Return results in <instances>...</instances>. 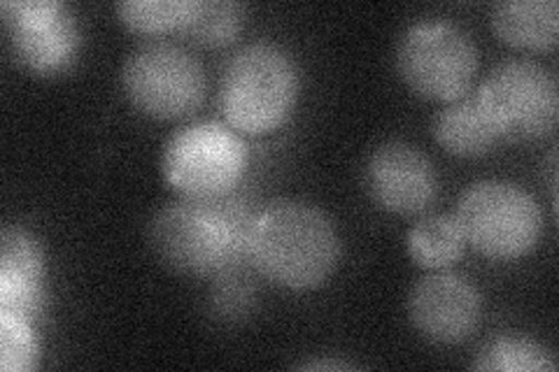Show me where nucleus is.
Listing matches in <instances>:
<instances>
[{
    "label": "nucleus",
    "mask_w": 559,
    "mask_h": 372,
    "mask_svg": "<svg viewBox=\"0 0 559 372\" xmlns=\"http://www.w3.org/2000/svg\"><path fill=\"white\" fill-rule=\"evenodd\" d=\"M245 22L242 5L234 0H197L182 33L207 47L231 43Z\"/></svg>",
    "instance_id": "17"
},
{
    "label": "nucleus",
    "mask_w": 559,
    "mask_h": 372,
    "mask_svg": "<svg viewBox=\"0 0 559 372\" xmlns=\"http://www.w3.org/2000/svg\"><path fill=\"white\" fill-rule=\"evenodd\" d=\"M478 100L499 137L536 140L555 131L559 117L557 80L527 59L499 63L478 88Z\"/></svg>",
    "instance_id": "7"
},
{
    "label": "nucleus",
    "mask_w": 559,
    "mask_h": 372,
    "mask_svg": "<svg viewBox=\"0 0 559 372\" xmlns=\"http://www.w3.org/2000/svg\"><path fill=\"white\" fill-rule=\"evenodd\" d=\"M452 217L466 244L497 261L530 254L544 228V215L532 193L506 180L471 184Z\"/></svg>",
    "instance_id": "4"
},
{
    "label": "nucleus",
    "mask_w": 559,
    "mask_h": 372,
    "mask_svg": "<svg viewBox=\"0 0 559 372\" xmlns=\"http://www.w3.org/2000/svg\"><path fill=\"white\" fill-rule=\"evenodd\" d=\"M245 252L266 279L285 289H314L334 273L341 240L320 207L275 201L250 219Z\"/></svg>",
    "instance_id": "1"
},
{
    "label": "nucleus",
    "mask_w": 559,
    "mask_h": 372,
    "mask_svg": "<svg viewBox=\"0 0 559 372\" xmlns=\"http://www.w3.org/2000/svg\"><path fill=\"white\" fill-rule=\"evenodd\" d=\"M433 135L445 152L464 158L483 156L501 140L483 110L478 94L468 92L448 100L433 121Z\"/></svg>",
    "instance_id": "13"
},
{
    "label": "nucleus",
    "mask_w": 559,
    "mask_h": 372,
    "mask_svg": "<svg viewBox=\"0 0 559 372\" xmlns=\"http://www.w3.org/2000/svg\"><path fill=\"white\" fill-rule=\"evenodd\" d=\"M555 368L550 349L524 335H499L478 351L474 361V370L487 372H552Z\"/></svg>",
    "instance_id": "16"
},
{
    "label": "nucleus",
    "mask_w": 559,
    "mask_h": 372,
    "mask_svg": "<svg viewBox=\"0 0 559 372\" xmlns=\"http://www.w3.org/2000/svg\"><path fill=\"white\" fill-rule=\"evenodd\" d=\"M299 94V73L292 57L273 43H252L226 63L219 108L240 133H269L283 123Z\"/></svg>",
    "instance_id": "3"
},
{
    "label": "nucleus",
    "mask_w": 559,
    "mask_h": 372,
    "mask_svg": "<svg viewBox=\"0 0 559 372\" xmlns=\"http://www.w3.org/2000/svg\"><path fill=\"white\" fill-rule=\"evenodd\" d=\"M12 55L38 75H55L73 63L80 31L59 0H5L0 5Z\"/></svg>",
    "instance_id": "9"
},
{
    "label": "nucleus",
    "mask_w": 559,
    "mask_h": 372,
    "mask_svg": "<svg viewBox=\"0 0 559 372\" xmlns=\"http://www.w3.org/2000/svg\"><path fill=\"white\" fill-rule=\"evenodd\" d=\"M248 166L240 135L217 121H197L175 131L162 154L166 182L185 199H219Z\"/></svg>",
    "instance_id": "5"
},
{
    "label": "nucleus",
    "mask_w": 559,
    "mask_h": 372,
    "mask_svg": "<svg viewBox=\"0 0 559 372\" xmlns=\"http://www.w3.org/2000/svg\"><path fill=\"white\" fill-rule=\"evenodd\" d=\"M250 219L229 193L219 199H185L156 212L150 244L168 268L210 275L226 268L245 250Z\"/></svg>",
    "instance_id": "2"
},
{
    "label": "nucleus",
    "mask_w": 559,
    "mask_h": 372,
    "mask_svg": "<svg viewBox=\"0 0 559 372\" xmlns=\"http://www.w3.org/2000/svg\"><path fill=\"white\" fill-rule=\"evenodd\" d=\"M369 196L394 215H419L439 193V175L425 152L408 143H384L364 168Z\"/></svg>",
    "instance_id": "10"
},
{
    "label": "nucleus",
    "mask_w": 559,
    "mask_h": 372,
    "mask_svg": "<svg viewBox=\"0 0 559 372\" xmlns=\"http://www.w3.org/2000/svg\"><path fill=\"white\" fill-rule=\"evenodd\" d=\"M33 322L26 316L0 310V368L3 372H28L38 359Z\"/></svg>",
    "instance_id": "19"
},
{
    "label": "nucleus",
    "mask_w": 559,
    "mask_h": 372,
    "mask_svg": "<svg viewBox=\"0 0 559 372\" xmlns=\"http://www.w3.org/2000/svg\"><path fill=\"white\" fill-rule=\"evenodd\" d=\"M464 236L448 215H431L419 219L408 233V254L427 271H443L464 252Z\"/></svg>",
    "instance_id": "15"
},
{
    "label": "nucleus",
    "mask_w": 559,
    "mask_h": 372,
    "mask_svg": "<svg viewBox=\"0 0 559 372\" xmlns=\"http://www.w3.org/2000/svg\"><path fill=\"white\" fill-rule=\"evenodd\" d=\"M197 0H121L117 16L135 33L182 31Z\"/></svg>",
    "instance_id": "18"
},
{
    "label": "nucleus",
    "mask_w": 559,
    "mask_h": 372,
    "mask_svg": "<svg viewBox=\"0 0 559 372\" xmlns=\"http://www.w3.org/2000/svg\"><path fill=\"white\" fill-rule=\"evenodd\" d=\"M413 326L427 340L457 345L480 322V293L462 275L433 273L417 281L408 298Z\"/></svg>",
    "instance_id": "11"
},
{
    "label": "nucleus",
    "mask_w": 559,
    "mask_h": 372,
    "mask_svg": "<svg viewBox=\"0 0 559 372\" xmlns=\"http://www.w3.org/2000/svg\"><path fill=\"white\" fill-rule=\"evenodd\" d=\"M45 256L22 226H8L0 240V310L33 322L43 305Z\"/></svg>",
    "instance_id": "12"
},
{
    "label": "nucleus",
    "mask_w": 559,
    "mask_h": 372,
    "mask_svg": "<svg viewBox=\"0 0 559 372\" xmlns=\"http://www.w3.org/2000/svg\"><path fill=\"white\" fill-rule=\"evenodd\" d=\"M121 86L140 112L156 119H180L201 105L205 75L187 49L170 43H147L124 61Z\"/></svg>",
    "instance_id": "8"
},
{
    "label": "nucleus",
    "mask_w": 559,
    "mask_h": 372,
    "mask_svg": "<svg viewBox=\"0 0 559 372\" xmlns=\"http://www.w3.org/2000/svg\"><path fill=\"white\" fill-rule=\"evenodd\" d=\"M299 368L304 370H353V363H345V361H334V359H322V361H308L301 363Z\"/></svg>",
    "instance_id": "20"
},
{
    "label": "nucleus",
    "mask_w": 559,
    "mask_h": 372,
    "mask_svg": "<svg viewBox=\"0 0 559 372\" xmlns=\"http://www.w3.org/2000/svg\"><path fill=\"white\" fill-rule=\"evenodd\" d=\"M492 28L513 47L550 49L559 35V5L555 0H506L492 10Z\"/></svg>",
    "instance_id": "14"
},
{
    "label": "nucleus",
    "mask_w": 559,
    "mask_h": 372,
    "mask_svg": "<svg viewBox=\"0 0 559 372\" xmlns=\"http://www.w3.org/2000/svg\"><path fill=\"white\" fill-rule=\"evenodd\" d=\"M396 68L415 94L452 100L468 92L478 70V49L460 26L443 20L417 22L401 35Z\"/></svg>",
    "instance_id": "6"
}]
</instances>
